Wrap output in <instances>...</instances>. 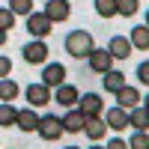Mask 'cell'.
<instances>
[{"label":"cell","instance_id":"4fadbf2b","mask_svg":"<svg viewBox=\"0 0 149 149\" xmlns=\"http://www.w3.org/2000/svg\"><path fill=\"white\" fill-rule=\"evenodd\" d=\"M102 84H104V93H119L122 86H128V78H125V72H119V69H110L107 74H102Z\"/></svg>","mask_w":149,"mask_h":149},{"label":"cell","instance_id":"d4e9b609","mask_svg":"<svg viewBox=\"0 0 149 149\" xmlns=\"http://www.w3.org/2000/svg\"><path fill=\"white\" fill-rule=\"evenodd\" d=\"M137 9H140V0H119V15L131 18V15H137Z\"/></svg>","mask_w":149,"mask_h":149},{"label":"cell","instance_id":"9a60e30c","mask_svg":"<svg viewBox=\"0 0 149 149\" xmlns=\"http://www.w3.org/2000/svg\"><path fill=\"white\" fill-rule=\"evenodd\" d=\"M54 98H57V104H63V107H74V104L81 102V93L74 90L72 84H63V86L54 90Z\"/></svg>","mask_w":149,"mask_h":149},{"label":"cell","instance_id":"8fae6325","mask_svg":"<svg viewBox=\"0 0 149 149\" xmlns=\"http://www.w3.org/2000/svg\"><path fill=\"white\" fill-rule=\"evenodd\" d=\"M104 122H107V128L110 131H125L128 128V110L125 107H110V110H104Z\"/></svg>","mask_w":149,"mask_h":149},{"label":"cell","instance_id":"5b68a950","mask_svg":"<svg viewBox=\"0 0 149 149\" xmlns=\"http://www.w3.org/2000/svg\"><path fill=\"white\" fill-rule=\"evenodd\" d=\"M86 66H90L95 74H107L110 69H113V54H110L107 48H95V51L90 54V60H86Z\"/></svg>","mask_w":149,"mask_h":149},{"label":"cell","instance_id":"cb8c5ba5","mask_svg":"<svg viewBox=\"0 0 149 149\" xmlns=\"http://www.w3.org/2000/svg\"><path fill=\"white\" fill-rule=\"evenodd\" d=\"M128 149H149V131H134L128 140Z\"/></svg>","mask_w":149,"mask_h":149},{"label":"cell","instance_id":"ba28073f","mask_svg":"<svg viewBox=\"0 0 149 149\" xmlns=\"http://www.w3.org/2000/svg\"><path fill=\"white\" fill-rule=\"evenodd\" d=\"M24 95H27L30 107H45V104H48V102L54 98L51 86H45L42 81H39V84H30V86H27V93H24Z\"/></svg>","mask_w":149,"mask_h":149},{"label":"cell","instance_id":"52a82bcc","mask_svg":"<svg viewBox=\"0 0 149 149\" xmlns=\"http://www.w3.org/2000/svg\"><path fill=\"white\" fill-rule=\"evenodd\" d=\"M86 116L81 107H69L66 113H63V125H66V134H81L84 128H86Z\"/></svg>","mask_w":149,"mask_h":149},{"label":"cell","instance_id":"4dcf8cb0","mask_svg":"<svg viewBox=\"0 0 149 149\" xmlns=\"http://www.w3.org/2000/svg\"><path fill=\"white\" fill-rule=\"evenodd\" d=\"M146 27H149V9H146Z\"/></svg>","mask_w":149,"mask_h":149},{"label":"cell","instance_id":"44dd1931","mask_svg":"<svg viewBox=\"0 0 149 149\" xmlns=\"http://www.w3.org/2000/svg\"><path fill=\"white\" fill-rule=\"evenodd\" d=\"M95 12L102 18H113L119 15V0H95Z\"/></svg>","mask_w":149,"mask_h":149},{"label":"cell","instance_id":"d6a6232c","mask_svg":"<svg viewBox=\"0 0 149 149\" xmlns=\"http://www.w3.org/2000/svg\"><path fill=\"white\" fill-rule=\"evenodd\" d=\"M63 149H81V146H63Z\"/></svg>","mask_w":149,"mask_h":149},{"label":"cell","instance_id":"484cf974","mask_svg":"<svg viewBox=\"0 0 149 149\" xmlns=\"http://www.w3.org/2000/svg\"><path fill=\"white\" fill-rule=\"evenodd\" d=\"M12 24H15V12H12L9 6H6V9H0V27H3V33L12 27Z\"/></svg>","mask_w":149,"mask_h":149},{"label":"cell","instance_id":"83f0119b","mask_svg":"<svg viewBox=\"0 0 149 149\" xmlns=\"http://www.w3.org/2000/svg\"><path fill=\"white\" fill-rule=\"evenodd\" d=\"M104 146H107V149H128V143L122 140V137H110V140H107Z\"/></svg>","mask_w":149,"mask_h":149},{"label":"cell","instance_id":"603a6c76","mask_svg":"<svg viewBox=\"0 0 149 149\" xmlns=\"http://www.w3.org/2000/svg\"><path fill=\"white\" fill-rule=\"evenodd\" d=\"M9 9L15 15H33V0H9Z\"/></svg>","mask_w":149,"mask_h":149},{"label":"cell","instance_id":"3957f363","mask_svg":"<svg viewBox=\"0 0 149 149\" xmlns=\"http://www.w3.org/2000/svg\"><path fill=\"white\" fill-rule=\"evenodd\" d=\"M54 21L45 15V12H33V15H27V33L33 36V39H45L48 33H51Z\"/></svg>","mask_w":149,"mask_h":149},{"label":"cell","instance_id":"6da1fadb","mask_svg":"<svg viewBox=\"0 0 149 149\" xmlns=\"http://www.w3.org/2000/svg\"><path fill=\"white\" fill-rule=\"evenodd\" d=\"M63 48H66V54L74 57V60H90V54L95 51L93 33H90V30H72V33L66 36Z\"/></svg>","mask_w":149,"mask_h":149},{"label":"cell","instance_id":"277c9868","mask_svg":"<svg viewBox=\"0 0 149 149\" xmlns=\"http://www.w3.org/2000/svg\"><path fill=\"white\" fill-rule=\"evenodd\" d=\"M21 57H24V63H30V66H39L48 60V45L42 39H30L27 45L21 48Z\"/></svg>","mask_w":149,"mask_h":149},{"label":"cell","instance_id":"7402d4cb","mask_svg":"<svg viewBox=\"0 0 149 149\" xmlns=\"http://www.w3.org/2000/svg\"><path fill=\"white\" fill-rule=\"evenodd\" d=\"M0 98H3V102L18 98V84L12 81V78H3V81H0Z\"/></svg>","mask_w":149,"mask_h":149},{"label":"cell","instance_id":"ac0fdd59","mask_svg":"<svg viewBox=\"0 0 149 149\" xmlns=\"http://www.w3.org/2000/svg\"><path fill=\"white\" fill-rule=\"evenodd\" d=\"M104 131H107V122L102 119V116H93V119H86V128H84V134L90 137L93 143H98L104 137Z\"/></svg>","mask_w":149,"mask_h":149},{"label":"cell","instance_id":"d6986e66","mask_svg":"<svg viewBox=\"0 0 149 149\" xmlns=\"http://www.w3.org/2000/svg\"><path fill=\"white\" fill-rule=\"evenodd\" d=\"M128 39H131V45L137 48V51H149V27H146V24H143V27H131Z\"/></svg>","mask_w":149,"mask_h":149},{"label":"cell","instance_id":"4316f807","mask_svg":"<svg viewBox=\"0 0 149 149\" xmlns=\"http://www.w3.org/2000/svg\"><path fill=\"white\" fill-rule=\"evenodd\" d=\"M134 74H137V81H140L143 86H149V60H143V63L137 66V72H134Z\"/></svg>","mask_w":149,"mask_h":149},{"label":"cell","instance_id":"7c38bea8","mask_svg":"<svg viewBox=\"0 0 149 149\" xmlns=\"http://www.w3.org/2000/svg\"><path fill=\"white\" fill-rule=\"evenodd\" d=\"M107 51L113 54V60H128V54L134 51V45H131V39H128V36H110Z\"/></svg>","mask_w":149,"mask_h":149},{"label":"cell","instance_id":"1f68e13d","mask_svg":"<svg viewBox=\"0 0 149 149\" xmlns=\"http://www.w3.org/2000/svg\"><path fill=\"white\" fill-rule=\"evenodd\" d=\"M90 149H107V146H90Z\"/></svg>","mask_w":149,"mask_h":149},{"label":"cell","instance_id":"7a4b0ae2","mask_svg":"<svg viewBox=\"0 0 149 149\" xmlns=\"http://www.w3.org/2000/svg\"><path fill=\"white\" fill-rule=\"evenodd\" d=\"M66 134V125H63V116L57 113H45L42 122H39V137L48 140V143H57L60 137Z\"/></svg>","mask_w":149,"mask_h":149},{"label":"cell","instance_id":"ffe728a7","mask_svg":"<svg viewBox=\"0 0 149 149\" xmlns=\"http://www.w3.org/2000/svg\"><path fill=\"white\" fill-rule=\"evenodd\" d=\"M18 113H21V110H15L12 102H3V104H0V125H3V128L18 125Z\"/></svg>","mask_w":149,"mask_h":149},{"label":"cell","instance_id":"5bb4252c","mask_svg":"<svg viewBox=\"0 0 149 149\" xmlns=\"http://www.w3.org/2000/svg\"><path fill=\"white\" fill-rule=\"evenodd\" d=\"M140 90L137 86H122V90L116 93V104L119 107H125V110H131V107H140Z\"/></svg>","mask_w":149,"mask_h":149},{"label":"cell","instance_id":"9c48e42d","mask_svg":"<svg viewBox=\"0 0 149 149\" xmlns=\"http://www.w3.org/2000/svg\"><path fill=\"white\" fill-rule=\"evenodd\" d=\"M78 104H81V110H84V113L90 116V119H93V116H102V113H104V98L98 95V93H84Z\"/></svg>","mask_w":149,"mask_h":149},{"label":"cell","instance_id":"2e32d148","mask_svg":"<svg viewBox=\"0 0 149 149\" xmlns=\"http://www.w3.org/2000/svg\"><path fill=\"white\" fill-rule=\"evenodd\" d=\"M39 122H42V116L36 113L33 107H24L21 113H18V128H21V131H27V134L39 131Z\"/></svg>","mask_w":149,"mask_h":149},{"label":"cell","instance_id":"8992f818","mask_svg":"<svg viewBox=\"0 0 149 149\" xmlns=\"http://www.w3.org/2000/svg\"><path fill=\"white\" fill-rule=\"evenodd\" d=\"M42 84L51 86V90L63 86V84H66V66H63V63H45V69H42Z\"/></svg>","mask_w":149,"mask_h":149},{"label":"cell","instance_id":"30bf717a","mask_svg":"<svg viewBox=\"0 0 149 149\" xmlns=\"http://www.w3.org/2000/svg\"><path fill=\"white\" fill-rule=\"evenodd\" d=\"M42 12H45L54 24H60V21H66V18L72 15V3H69V0H48Z\"/></svg>","mask_w":149,"mask_h":149},{"label":"cell","instance_id":"f546056e","mask_svg":"<svg viewBox=\"0 0 149 149\" xmlns=\"http://www.w3.org/2000/svg\"><path fill=\"white\" fill-rule=\"evenodd\" d=\"M143 107H146V110H149V93H146V95H143Z\"/></svg>","mask_w":149,"mask_h":149},{"label":"cell","instance_id":"f1b7e54d","mask_svg":"<svg viewBox=\"0 0 149 149\" xmlns=\"http://www.w3.org/2000/svg\"><path fill=\"white\" fill-rule=\"evenodd\" d=\"M0 69H3V78H6V74H9V69H12V66H9V60H6V57H3V60H0Z\"/></svg>","mask_w":149,"mask_h":149},{"label":"cell","instance_id":"e0dca14e","mask_svg":"<svg viewBox=\"0 0 149 149\" xmlns=\"http://www.w3.org/2000/svg\"><path fill=\"white\" fill-rule=\"evenodd\" d=\"M128 125L134 131H149V110L146 107H131L128 110Z\"/></svg>","mask_w":149,"mask_h":149}]
</instances>
